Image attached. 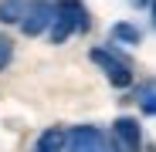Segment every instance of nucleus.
<instances>
[{"instance_id": "f257e3e1", "label": "nucleus", "mask_w": 156, "mask_h": 152, "mask_svg": "<svg viewBox=\"0 0 156 152\" xmlns=\"http://www.w3.org/2000/svg\"><path fill=\"white\" fill-rule=\"evenodd\" d=\"M75 31H88V17L82 0H61L55 7V24H51V44H65Z\"/></svg>"}, {"instance_id": "f03ea898", "label": "nucleus", "mask_w": 156, "mask_h": 152, "mask_svg": "<svg viewBox=\"0 0 156 152\" xmlns=\"http://www.w3.org/2000/svg\"><path fill=\"white\" fill-rule=\"evenodd\" d=\"M88 58H92V64L102 68V74L109 78V85H115V88H129V85H133V71H129V64L119 54H112L109 47H92Z\"/></svg>"}, {"instance_id": "7ed1b4c3", "label": "nucleus", "mask_w": 156, "mask_h": 152, "mask_svg": "<svg viewBox=\"0 0 156 152\" xmlns=\"http://www.w3.org/2000/svg\"><path fill=\"white\" fill-rule=\"evenodd\" d=\"M68 152H112V135L105 139L95 125H78L68 132Z\"/></svg>"}, {"instance_id": "20e7f679", "label": "nucleus", "mask_w": 156, "mask_h": 152, "mask_svg": "<svg viewBox=\"0 0 156 152\" xmlns=\"http://www.w3.org/2000/svg\"><path fill=\"white\" fill-rule=\"evenodd\" d=\"M51 24H55V7H51L48 0H31L27 10H24L20 31L27 37H37L41 31H51Z\"/></svg>"}, {"instance_id": "39448f33", "label": "nucleus", "mask_w": 156, "mask_h": 152, "mask_svg": "<svg viewBox=\"0 0 156 152\" xmlns=\"http://www.w3.org/2000/svg\"><path fill=\"white\" fill-rule=\"evenodd\" d=\"M112 139H115V145H119L122 152H139V149H143L139 125H136V118H129V115H122V118L112 122Z\"/></svg>"}, {"instance_id": "423d86ee", "label": "nucleus", "mask_w": 156, "mask_h": 152, "mask_svg": "<svg viewBox=\"0 0 156 152\" xmlns=\"http://www.w3.org/2000/svg\"><path fill=\"white\" fill-rule=\"evenodd\" d=\"M34 152H68V132L58 129V125L55 129H44L37 145H34Z\"/></svg>"}, {"instance_id": "0eeeda50", "label": "nucleus", "mask_w": 156, "mask_h": 152, "mask_svg": "<svg viewBox=\"0 0 156 152\" xmlns=\"http://www.w3.org/2000/svg\"><path fill=\"white\" fill-rule=\"evenodd\" d=\"M27 4L24 0H0V24H20Z\"/></svg>"}, {"instance_id": "6e6552de", "label": "nucleus", "mask_w": 156, "mask_h": 152, "mask_svg": "<svg viewBox=\"0 0 156 152\" xmlns=\"http://www.w3.org/2000/svg\"><path fill=\"white\" fill-rule=\"evenodd\" d=\"M112 37H115V41H122V44H139V41H143V31L136 27V24L119 20V24H112Z\"/></svg>"}, {"instance_id": "1a4fd4ad", "label": "nucleus", "mask_w": 156, "mask_h": 152, "mask_svg": "<svg viewBox=\"0 0 156 152\" xmlns=\"http://www.w3.org/2000/svg\"><path fill=\"white\" fill-rule=\"evenodd\" d=\"M136 98H139V108L146 115H156V81H146L136 88Z\"/></svg>"}, {"instance_id": "9d476101", "label": "nucleus", "mask_w": 156, "mask_h": 152, "mask_svg": "<svg viewBox=\"0 0 156 152\" xmlns=\"http://www.w3.org/2000/svg\"><path fill=\"white\" fill-rule=\"evenodd\" d=\"M10 61H14V41L7 34H0V71H4Z\"/></svg>"}, {"instance_id": "9b49d317", "label": "nucleus", "mask_w": 156, "mask_h": 152, "mask_svg": "<svg viewBox=\"0 0 156 152\" xmlns=\"http://www.w3.org/2000/svg\"><path fill=\"white\" fill-rule=\"evenodd\" d=\"M153 24H156V0H153Z\"/></svg>"}]
</instances>
